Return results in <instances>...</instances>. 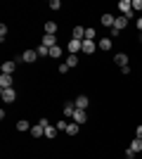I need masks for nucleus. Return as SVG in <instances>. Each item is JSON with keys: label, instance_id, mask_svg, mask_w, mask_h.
<instances>
[{"label": "nucleus", "instance_id": "nucleus-21", "mask_svg": "<svg viewBox=\"0 0 142 159\" xmlns=\"http://www.w3.org/2000/svg\"><path fill=\"white\" fill-rule=\"evenodd\" d=\"M100 50H111V38H100Z\"/></svg>", "mask_w": 142, "mask_h": 159}, {"label": "nucleus", "instance_id": "nucleus-5", "mask_svg": "<svg viewBox=\"0 0 142 159\" xmlns=\"http://www.w3.org/2000/svg\"><path fill=\"white\" fill-rule=\"evenodd\" d=\"M71 38L74 40H85V26H74L71 29Z\"/></svg>", "mask_w": 142, "mask_h": 159}, {"label": "nucleus", "instance_id": "nucleus-18", "mask_svg": "<svg viewBox=\"0 0 142 159\" xmlns=\"http://www.w3.org/2000/svg\"><path fill=\"white\" fill-rule=\"evenodd\" d=\"M102 26H114V21H116V17L114 14H102Z\"/></svg>", "mask_w": 142, "mask_h": 159}, {"label": "nucleus", "instance_id": "nucleus-2", "mask_svg": "<svg viewBox=\"0 0 142 159\" xmlns=\"http://www.w3.org/2000/svg\"><path fill=\"white\" fill-rule=\"evenodd\" d=\"M67 50H69V55H78L83 50V40H74V38H71L67 43Z\"/></svg>", "mask_w": 142, "mask_h": 159}, {"label": "nucleus", "instance_id": "nucleus-14", "mask_svg": "<svg viewBox=\"0 0 142 159\" xmlns=\"http://www.w3.org/2000/svg\"><path fill=\"white\" fill-rule=\"evenodd\" d=\"M74 112H76V105H74V102H64L62 114H64V116H74Z\"/></svg>", "mask_w": 142, "mask_h": 159}, {"label": "nucleus", "instance_id": "nucleus-13", "mask_svg": "<svg viewBox=\"0 0 142 159\" xmlns=\"http://www.w3.org/2000/svg\"><path fill=\"white\" fill-rule=\"evenodd\" d=\"M12 76H7V74H2V76H0V90H5V88H12Z\"/></svg>", "mask_w": 142, "mask_h": 159}, {"label": "nucleus", "instance_id": "nucleus-32", "mask_svg": "<svg viewBox=\"0 0 142 159\" xmlns=\"http://www.w3.org/2000/svg\"><path fill=\"white\" fill-rule=\"evenodd\" d=\"M135 138H140V140H142V126H137V128H135Z\"/></svg>", "mask_w": 142, "mask_h": 159}, {"label": "nucleus", "instance_id": "nucleus-30", "mask_svg": "<svg viewBox=\"0 0 142 159\" xmlns=\"http://www.w3.org/2000/svg\"><path fill=\"white\" fill-rule=\"evenodd\" d=\"M5 36H7V26H5V24H0V40H5Z\"/></svg>", "mask_w": 142, "mask_h": 159}, {"label": "nucleus", "instance_id": "nucleus-28", "mask_svg": "<svg viewBox=\"0 0 142 159\" xmlns=\"http://www.w3.org/2000/svg\"><path fill=\"white\" fill-rule=\"evenodd\" d=\"M142 10V0H133V12H140Z\"/></svg>", "mask_w": 142, "mask_h": 159}, {"label": "nucleus", "instance_id": "nucleus-8", "mask_svg": "<svg viewBox=\"0 0 142 159\" xmlns=\"http://www.w3.org/2000/svg\"><path fill=\"white\" fill-rule=\"evenodd\" d=\"M126 26H128V19H126L123 14H118V17H116V21H114V26H111V29H116V31H123Z\"/></svg>", "mask_w": 142, "mask_h": 159}, {"label": "nucleus", "instance_id": "nucleus-27", "mask_svg": "<svg viewBox=\"0 0 142 159\" xmlns=\"http://www.w3.org/2000/svg\"><path fill=\"white\" fill-rule=\"evenodd\" d=\"M50 10H54V12L62 10V2H59V0H50Z\"/></svg>", "mask_w": 142, "mask_h": 159}, {"label": "nucleus", "instance_id": "nucleus-23", "mask_svg": "<svg viewBox=\"0 0 142 159\" xmlns=\"http://www.w3.org/2000/svg\"><path fill=\"white\" fill-rule=\"evenodd\" d=\"M67 64H69V69L78 66V55H69V57H67Z\"/></svg>", "mask_w": 142, "mask_h": 159}, {"label": "nucleus", "instance_id": "nucleus-6", "mask_svg": "<svg viewBox=\"0 0 142 159\" xmlns=\"http://www.w3.org/2000/svg\"><path fill=\"white\" fill-rule=\"evenodd\" d=\"M74 105H76V109H88V105H90L88 95H78V98L74 100Z\"/></svg>", "mask_w": 142, "mask_h": 159}, {"label": "nucleus", "instance_id": "nucleus-10", "mask_svg": "<svg viewBox=\"0 0 142 159\" xmlns=\"http://www.w3.org/2000/svg\"><path fill=\"white\" fill-rule=\"evenodd\" d=\"M114 64L128 66V55H126V52H116V55H114Z\"/></svg>", "mask_w": 142, "mask_h": 159}, {"label": "nucleus", "instance_id": "nucleus-15", "mask_svg": "<svg viewBox=\"0 0 142 159\" xmlns=\"http://www.w3.org/2000/svg\"><path fill=\"white\" fill-rule=\"evenodd\" d=\"M43 45L45 48H54L57 45V36H47L45 33V36H43Z\"/></svg>", "mask_w": 142, "mask_h": 159}, {"label": "nucleus", "instance_id": "nucleus-19", "mask_svg": "<svg viewBox=\"0 0 142 159\" xmlns=\"http://www.w3.org/2000/svg\"><path fill=\"white\" fill-rule=\"evenodd\" d=\"M57 133H59V131H57V126H50V128H45V138L47 140H54V138H57Z\"/></svg>", "mask_w": 142, "mask_h": 159}, {"label": "nucleus", "instance_id": "nucleus-34", "mask_svg": "<svg viewBox=\"0 0 142 159\" xmlns=\"http://www.w3.org/2000/svg\"><path fill=\"white\" fill-rule=\"evenodd\" d=\"M140 43H142V33H140Z\"/></svg>", "mask_w": 142, "mask_h": 159}, {"label": "nucleus", "instance_id": "nucleus-24", "mask_svg": "<svg viewBox=\"0 0 142 159\" xmlns=\"http://www.w3.org/2000/svg\"><path fill=\"white\" fill-rule=\"evenodd\" d=\"M130 150H133V152H142V140L135 138L133 143H130Z\"/></svg>", "mask_w": 142, "mask_h": 159}, {"label": "nucleus", "instance_id": "nucleus-3", "mask_svg": "<svg viewBox=\"0 0 142 159\" xmlns=\"http://www.w3.org/2000/svg\"><path fill=\"white\" fill-rule=\"evenodd\" d=\"M19 60H21V62H26V64H33V62L38 60V52H36V50H24Z\"/></svg>", "mask_w": 142, "mask_h": 159}, {"label": "nucleus", "instance_id": "nucleus-25", "mask_svg": "<svg viewBox=\"0 0 142 159\" xmlns=\"http://www.w3.org/2000/svg\"><path fill=\"white\" fill-rule=\"evenodd\" d=\"M50 57H62V48H59V45L50 48Z\"/></svg>", "mask_w": 142, "mask_h": 159}, {"label": "nucleus", "instance_id": "nucleus-22", "mask_svg": "<svg viewBox=\"0 0 142 159\" xmlns=\"http://www.w3.org/2000/svg\"><path fill=\"white\" fill-rule=\"evenodd\" d=\"M64 133H67V135H71V138H74L76 133H78V124H76V121H74V124H69V126H67V131H64Z\"/></svg>", "mask_w": 142, "mask_h": 159}, {"label": "nucleus", "instance_id": "nucleus-31", "mask_svg": "<svg viewBox=\"0 0 142 159\" xmlns=\"http://www.w3.org/2000/svg\"><path fill=\"white\" fill-rule=\"evenodd\" d=\"M69 71V64H67V62H62V64H59V74H67Z\"/></svg>", "mask_w": 142, "mask_h": 159}, {"label": "nucleus", "instance_id": "nucleus-12", "mask_svg": "<svg viewBox=\"0 0 142 159\" xmlns=\"http://www.w3.org/2000/svg\"><path fill=\"white\" fill-rule=\"evenodd\" d=\"M31 135H33V138H43V135H45V126H43V124H36L33 128H31Z\"/></svg>", "mask_w": 142, "mask_h": 159}, {"label": "nucleus", "instance_id": "nucleus-17", "mask_svg": "<svg viewBox=\"0 0 142 159\" xmlns=\"http://www.w3.org/2000/svg\"><path fill=\"white\" fill-rule=\"evenodd\" d=\"M57 21H45V33L47 36H54V33H57Z\"/></svg>", "mask_w": 142, "mask_h": 159}, {"label": "nucleus", "instance_id": "nucleus-4", "mask_svg": "<svg viewBox=\"0 0 142 159\" xmlns=\"http://www.w3.org/2000/svg\"><path fill=\"white\" fill-rule=\"evenodd\" d=\"M0 95H2V102H14V100H17L14 88H5V90H0Z\"/></svg>", "mask_w": 142, "mask_h": 159}, {"label": "nucleus", "instance_id": "nucleus-9", "mask_svg": "<svg viewBox=\"0 0 142 159\" xmlns=\"http://www.w3.org/2000/svg\"><path fill=\"white\" fill-rule=\"evenodd\" d=\"M95 50H97V43H95V40H83V50H81V52H85V55H93Z\"/></svg>", "mask_w": 142, "mask_h": 159}, {"label": "nucleus", "instance_id": "nucleus-7", "mask_svg": "<svg viewBox=\"0 0 142 159\" xmlns=\"http://www.w3.org/2000/svg\"><path fill=\"white\" fill-rule=\"evenodd\" d=\"M71 119H74L76 124L81 126V124H85V121H88V114H85V109H76V112H74V116H71Z\"/></svg>", "mask_w": 142, "mask_h": 159}, {"label": "nucleus", "instance_id": "nucleus-11", "mask_svg": "<svg viewBox=\"0 0 142 159\" xmlns=\"http://www.w3.org/2000/svg\"><path fill=\"white\" fill-rule=\"evenodd\" d=\"M14 69H17V64H14V62H2V66H0V71L7 74V76H12Z\"/></svg>", "mask_w": 142, "mask_h": 159}, {"label": "nucleus", "instance_id": "nucleus-1", "mask_svg": "<svg viewBox=\"0 0 142 159\" xmlns=\"http://www.w3.org/2000/svg\"><path fill=\"white\" fill-rule=\"evenodd\" d=\"M118 12L130 21L133 19V0H121V2H118Z\"/></svg>", "mask_w": 142, "mask_h": 159}, {"label": "nucleus", "instance_id": "nucleus-33", "mask_svg": "<svg viewBox=\"0 0 142 159\" xmlns=\"http://www.w3.org/2000/svg\"><path fill=\"white\" fill-rule=\"evenodd\" d=\"M137 29H140V31H142V17H140V19H137Z\"/></svg>", "mask_w": 142, "mask_h": 159}, {"label": "nucleus", "instance_id": "nucleus-16", "mask_svg": "<svg viewBox=\"0 0 142 159\" xmlns=\"http://www.w3.org/2000/svg\"><path fill=\"white\" fill-rule=\"evenodd\" d=\"M31 128H33V126H31V124H28L26 119L17 121V131H19V133H26V131H31Z\"/></svg>", "mask_w": 142, "mask_h": 159}, {"label": "nucleus", "instance_id": "nucleus-26", "mask_svg": "<svg viewBox=\"0 0 142 159\" xmlns=\"http://www.w3.org/2000/svg\"><path fill=\"white\" fill-rule=\"evenodd\" d=\"M95 36H97L95 29H85V40H95Z\"/></svg>", "mask_w": 142, "mask_h": 159}, {"label": "nucleus", "instance_id": "nucleus-29", "mask_svg": "<svg viewBox=\"0 0 142 159\" xmlns=\"http://www.w3.org/2000/svg\"><path fill=\"white\" fill-rule=\"evenodd\" d=\"M54 126H57V131H67V126H69V124H67V121H57Z\"/></svg>", "mask_w": 142, "mask_h": 159}, {"label": "nucleus", "instance_id": "nucleus-20", "mask_svg": "<svg viewBox=\"0 0 142 159\" xmlns=\"http://www.w3.org/2000/svg\"><path fill=\"white\" fill-rule=\"evenodd\" d=\"M36 52H38V57H50V48H45V45L41 43V45L36 48Z\"/></svg>", "mask_w": 142, "mask_h": 159}]
</instances>
